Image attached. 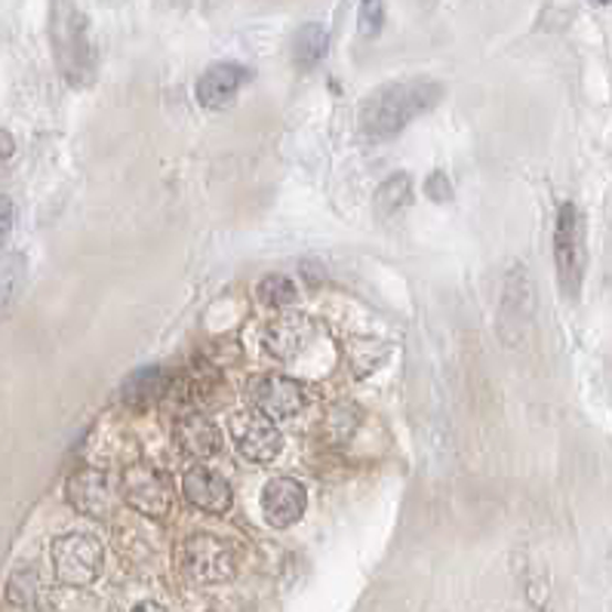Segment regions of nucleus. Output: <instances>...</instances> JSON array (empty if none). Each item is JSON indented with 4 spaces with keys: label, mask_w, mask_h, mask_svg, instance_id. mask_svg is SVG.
<instances>
[{
    "label": "nucleus",
    "mask_w": 612,
    "mask_h": 612,
    "mask_svg": "<svg viewBox=\"0 0 612 612\" xmlns=\"http://www.w3.org/2000/svg\"><path fill=\"white\" fill-rule=\"evenodd\" d=\"M7 598H10V603H15V606H34L38 598H41V582H38L34 570L13 572V579L7 584Z\"/></svg>",
    "instance_id": "20"
},
{
    "label": "nucleus",
    "mask_w": 612,
    "mask_h": 612,
    "mask_svg": "<svg viewBox=\"0 0 612 612\" xmlns=\"http://www.w3.org/2000/svg\"><path fill=\"white\" fill-rule=\"evenodd\" d=\"M133 612H170L167 606H160V603H151V600H145V603H136Z\"/></svg>",
    "instance_id": "24"
},
{
    "label": "nucleus",
    "mask_w": 612,
    "mask_h": 612,
    "mask_svg": "<svg viewBox=\"0 0 612 612\" xmlns=\"http://www.w3.org/2000/svg\"><path fill=\"white\" fill-rule=\"evenodd\" d=\"M312 324L305 317H281L277 324H271L265 342H268L271 355L289 360V357H299L302 348L312 342Z\"/></svg>",
    "instance_id": "15"
},
{
    "label": "nucleus",
    "mask_w": 612,
    "mask_h": 612,
    "mask_svg": "<svg viewBox=\"0 0 612 612\" xmlns=\"http://www.w3.org/2000/svg\"><path fill=\"white\" fill-rule=\"evenodd\" d=\"M182 567L200 584H222L238 572L234 545L219 536H191L182 548Z\"/></svg>",
    "instance_id": "4"
},
{
    "label": "nucleus",
    "mask_w": 612,
    "mask_h": 612,
    "mask_svg": "<svg viewBox=\"0 0 612 612\" xmlns=\"http://www.w3.org/2000/svg\"><path fill=\"white\" fill-rule=\"evenodd\" d=\"M13 155V139H10V133H3L0 129V157H10Z\"/></svg>",
    "instance_id": "23"
},
{
    "label": "nucleus",
    "mask_w": 612,
    "mask_h": 612,
    "mask_svg": "<svg viewBox=\"0 0 612 612\" xmlns=\"http://www.w3.org/2000/svg\"><path fill=\"white\" fill-rule=\"evenodd\" d=\"M258 302H265V305H274V308H284V305H293L296 296H299V289L296 284L284 277V274H268V277H262V284H258Z\"/></svg>",
    "instance_id": "19"
},
{
    "label": "nucleus",
    "mask_w": 612,
    "mask_h": 612,
    "mask_svg": "<svg viewBox=\"0 0 612 612\" xmlns=\"http://www.w3.org/2000/svg\"><path fill=\"white\" fill-rule=\"evenodd\" d=\"M384 25V3L382 0H360L357 10V29L363 38H376Z\"/></svg>",
    "instance_id": "21"
},
{
    "label": "nucleus",
    "mask_w": 612,
    "mask_h": 612,
    "mask_svg": "<svg viewBox=\"0 0 612 612\" xmlns=\"http://www.w3.org/2000/svg\"><path fill=\"white\" fill-rule=\"evenodd\" d=\"M172 376L163 367H143V370H136L124 384V391H120V398L127 407H136V410H143L148 403H155L160 400L167 391H170Z\"/></svg>",
    "instance_id": "13"
},
{
    "label": "nucleus",
    "mask_w": 612,
    "mask_h": 612,
    "mask_svg": "<svg viewBox=\"0 0 612 612\" xmlns=\"http://www.w3.org/2000/svg\"><path fill=\"white\" fill-rule=\"evenodd\" d=\"M410 194H413V186L407 176H391L379 191H376V210L382 215L398 213L403 203H410Z\"/></svg>",
    "instance_id": "18"
},
{
    "label": "nucleus",
    "mask_w": 612,
    "mask_h": 612,
    "mask_svg": "<svg viewBox=\"0 0 612 612\" xmlns=\"http://www.w3.org/2000/svg\"><path fill=\"white\" fill-rule=\"evenodd\" d=\"M10 229H13V200L0 194V246L10 238Z\"/></svg>",
    "instance_id": "22"
},
{
    "label": "nucleus",
    "mask_w": 612,
    "mask_h": 612,
    "mask_svg": "<svg viewBox=\"0 0 612 612\" xmlns=\"http://www.w3.org/2000/svg\"><path fill=\"white\" fill-rule=\"evenodd\" d=\"M246 398H250V410L268 415V419H286L305 407L299 382H293L286 376H256L246 384Z\"/></svg>",
    "instance_id": "8"
},
{
    "label": "nucleus",
    "mask_w": 612,
    "mask_h": 612,
    "mask_svg": "<svg viewBox=\"0 0 612 612\" xmlns=\"http://www.w3.org/2000/svg\"><path fill=\"white\" fill-rule=\"evenodd\" d=\"M555 253H557V271H560V281L563 289L570 293L572 299L579 296V286H582L584 274V231H582V215L576 210V203H563L560 213H557V231H555Z\"/></svg>",
    "instance_id": "5"
},
{
    "label": "nucleus",
    "mask_w": 612,
    "mask_h": 612,
    "mask_svg": "<svg viewBox=\"0 0 612 612\" xmlns=\"http://www.w3.org/2000/svg\"><path fill=\"white\" fill-rule=\"evenodd\" d=\"M182 493L194 508L207 514L231 511V502H234L229 481L222 474H215L213 468H203V465H194L182 477Z\"/></svg>",
    "instance_id": "10"
},
{
    "label": "nucleus",
    "mask_w": 612,
    "mask_h": 612,
    "mask_svg": "<svg viewBox=\"0 0 612 612\" xmlns=\"http://www.w3.org/2000/svg\"><path fill=\"white\" fill-rule=\"evenodd\" d=\"M327 29H324L320 22H308V25H302L299 34L293 38V62H296L299 68H314L320 59L327 56Z\"/></svg>",
    "instance_id": "16"
},
{
    "label": "nucleus",
    "mask_w": 612,
    "mask_h": 612,
    "mask_svg": "<svg viewBox=\"0 0 612 612\" xmlns=\"http://www.w3.org/2000/svg\"><path fill=\"white\" fill-rule=\"evenodd\" d=\"M305 508H308V493L293 477H274L262 489V517L271 527L284 529L299 524Z\"/></svg>",
    "instance_id": "9"
},
{
    "label": "nucleus",
    "mask_w": 612,
    "mask_h": 612,
    "mask_svg": "<svg viewBox=\"0 0 612 612\" xmlns=\"http://www.w3.org/2000/svg\"><path fill=\"white\" fill-rule=\"evenodd\" d=\"M176 437L182 443V450L198 458H210L219 453L222 446V431L207 419V415H186L179 425H176Z\"/></svg>",
    "instance_id": "14"
},
{
    "label": "nucleus",
    "mask_w": 612,
    "mask_h": 612,
    "mask_svg": "<svg viewBox=\"0 0 612 612\" xmlns=\"http://www.w3.org/2000/svg\"><path fill=\"white\" fill-rule=\"evenodd\" d=\"M120 493L127 498L129 508H136L143 517H151V520L167 517L172 508L170 484H167V477H163L160 471L151 468V465H133V468L124 471Z\"/></svg>",
    "instance_id": "7"
},
{
    "label": "nucleus",
    "mask_w": 612,
    "mask_h": 612,
    "mask_svg": "<svg viewBox=\"0 0 612 612\" xmlns=\"http://www.w3.org/2000/svg\"><path fill=\"white\" fill-rule=\"evenodd\" d=\"M250 81V72L238 62H219L198 81V102L203 108H225Z\"/></svg>",
    "instance_id": "12"
},
{
    "label": "nucleus",
    "mask_w": 612,
    "mask_h": 612,
    "mask_svg": "<svg viewBox=\"0 0 612 612\" xmlns=\"http://www.w3.org/2000/svg\"><path fill=\"white\" fill-rule=\"evenodd\" d=\"M50 43H53V56L62 77L72 86L93 84L96 77V41L86 15L74 7L72 0H53V13H50Z\"/></svg>",
    "instance_id": "2"
},
{
    "label": "nucleus",
    "mask_w": 612,
    "mask_h": 612,
    "mask_svg": "<svg viewBox=\"0 0 612 612\" xmlns=\"http://www.w3.org/2000/svg\"><path fill=\"white\" fill-rule=\"evenodd\" d=\"M65 493L72 498V505L77 511H84L86 517H108L115 508V489L108 484V477L102 471H81L72 474V481L65 486Z\"/></svg>",
    "instance_id": "11"
},
{
    "label": "nucleus",
    "mask_w": 612,
    "mask_h": 612,
    "mask_svg": "<svg viewBox=\"0 0 612 612\" xmlns=\"http://www.w3.org/2000/svg\"><path fill=\"white\" fill-rule=\"evenodd\" d=\"M22 277H25V258L22 256H10L3 262L0 268V317L10 312V305L19 296L22 289Z\"/></svg>",
    "instance_id": "17"
},
{
    "label": "nucleus",
    "mask_w": 612,
    "mask_h": 612,
    "mask_svg": "<svg viewBox=\"0 0 612 612\" xmlns=\"http://www.w3.org/2000/svg\"><path fill=\"white\" fill-rule=\"evenodd\" d=\"M441 96L443 86L437 81H422V77L379 86L360 105V133L372 143L394 139L400 129L410 127L431 105H437Z\"/></svg>",
    "instance_id": "1"
},
{
    "label": "nucleus",
    "mask_w": 612,
    "mask_h": 612,
    "mask_svg": "<svg viewBox=\"0 0 612 612\" xmlns=\"http://www.w3.org/2000/svg\"><path fill=\"white\" fill-rule=\"evenodd\" d=\"M598 3H610V0H598Z\"/></svg>",
    "instance_id": "25"
},
{
    "label": "nucleus",
    "mask_w": 612,
    "mask_h": 612,
    "mask_svg": "<svg viewBox=\"0 0 612 612\" xmlns=\"http://www.w3.org/2000/svg\"><path fill=\"white\" fill-rule=\"evenodd\" d=\"M50 560H53L59 584L86 588L102 576L105 551H102V541L86 536V532H65V536L53 539Z\"/></svg>",
    "instance_id": "3"
},
{
    "label": "nucleus",
    "mask_w": 612,
    "mask_h": 612,
    "mask_svg": "<svg viewBox=\"0 0 612 612\" xmlns=\"http://www.w3.org/2000/svg\"><path fill=\"white\" fill-rule=\"evenodd\" d=\"M229 434L238 453L250 462H271L284 450V437L274 428V419L256 413V410H241V413L231 415Z\"/></svg>",
    "instance_id": "6"
}]
</instances>
